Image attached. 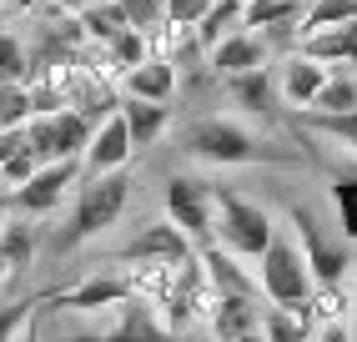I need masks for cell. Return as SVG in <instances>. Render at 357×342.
<instances>
[{"instance_id":"ac0fdd59","label":"cell","mask_w":357,"mask_h":342,"mask_svg":"<svg viewBox=\"0 0 357 342\" xmlns=\"http://www.w3.org/2000/svg\"><path fill=\"white\" fill-rule=\"evenodd\" d=\"M40 241H45V232L36 227V216L10 211L6 227H0V257L10 262V272H26V267L36 262V252H40Z\"/></svg>"},{"instance_id":"836d02e7","label":"cell","mask_w":357,"mask_h":342,"mask_svg":"<svg viewBox=\"0 0 357 342\" xmlns=\"http://www.w3.org/2000/svg\"><path fill=\"white\" fill-rule=\"evenodd\" d=\"M352 312H357V292H352ZM352 337H357V322H352Z\"/></svg>"},{"instance_id":"e575fe53","label":"cell","mask_w":357,"mask_h":342,"mask_svg":"<svg viewBox=\"0 0 357 342\" xmlns=\"http://www.w3.org/2000/svg\"><path fill=\"white\" fill-rule=\"evenodd\" d=\"M0 202H6V197H0Z\"/></svg>"},{"instance_id":"d6a6232c","label":"cell","mask_w":357,"mask_h":342,"mask_svg":"<svg viewBox=\"0 0 357 342\" xmlns=\"http://www.w3.org/2000/svg\"><path fill=\"white\" fill-rule=\"evenodd\" d=\"M0 26H10V10H6V6H0Z\"/></svg>"},{"instance_id":"3957f363","label":"cell","mask_w":357,"mask_h":342,"mask_svg":"<svg viewBox=\"0 0 357 342\" xmlns=\"http://www.w3.org/2000/svg\"><path fill=\"white\" fill-rule=\"evenodd\" d=\"M211 232H217L222 247H231L242 262H257L261 247L272 241L277 222H272V211L242 197V191H231V186H217V211H211Z\"/></svg>"},{"instance_id":"6da1fadb","label":"cell","mask_w":357,"mask_h":342,"mask_svg":"<svg viewBox=\"0 0 357 342\" xmlns=\"http://www.w3.org/2000/svg\"><path fill=\"white\" fill-rule=\"evenodd\" d=\"M176 151L197 166H292L297 156L272 146L267 136H257L247 121L231 116H197L176 131Z\"/></svg>"},{"instance_id":"603a6c76","label":"cell","mask_w":357,"mask_h":342,"mask_svg":"<svg viewBox=\"0 0 357 342\" xmlns=\"http://www.w3.org/2000/svg\"><path fill=\"white\" fill-rule=\"evenodd\" d=\"M357 15V0H312L302 6V20H297V36L302 31H322V26H342V20Z\"/></svg>"},{"instance_id":"d4e9b609","label":"cell","mask_w":357,"mask_h":342,"mask_svg":"<svg viewBox=\"0 0 357 342\" xmlns=\"http://www.w3.org/2000/svg\"><path fill=\"white\" fill-rule=\"evenodd\" d=\"M31 121V86L26 81H0V131Z\"/></svg>"},{"instance_id":"4316f807","label":"cell","mask_w":357,"mask_h":342,"mask_svg":"<svg viewBox=\"0 0 357 342\" xmlns=\"http://www.w3.org/2000/svg\"><path fill=\"white\" fill-rule=\"evenodd\" d=\"M121 10H126V20H131L136 31L151 36L161 20H166V0H121Z\"/></svg>"},{"instance_id":"f546056e","label":"cell","mask_w":357,"mask_h":342,"mask_svg":"<svg viewBox=\"0 0 357 342\" xmlns=\"http://www.w3.org/2000/svg\"><path fill=\"white\" fill-rule=\"evenodd\" d=\"M206 10L211 0H166V20H176V26H197Z\"/></svg>"},{"instance_id":"8992f818","label":"cell","mask_w":357,"mask_h":342,"mask_svg":"<svg viewBox=\"0 0 357 342\" xmlns=\"http://www.w3.org/2000/svg\"><path fill=\"white\" fill-rule=\"evenodd\" d=\"M287 216L297 227V247H302L307 267H312V282H342L347 267H352V247L322 222L312 207H292Z\"/></svg>"},{"instance_id":"83f0119b","label":"cell","mask_w":357,"mask_h":342,"mask_svg":"<svg viewBox=\"0 0 357 342\" xmlns=\"http://www.w3.org/2000/svg\"><path fill=\"white\" fill-rule=\"evenodd\" d=\"M31 312L36 302H0V337H20V332H31Z\"/></svg>"},{"instance_id":"44dd1931","label":"cell","mask_w":357,"mask_h":342,"mask_svg":"<svg viewBox=\"0 0 357 342\" xmlns=\"http://www.w3.org/2000/svg\"><path fill=\"white\" fill-rule=\"evenodd\" d=\"M352 106H357V76H352L347 66H332L327 81L317 86V96L302 111H352Z\"/></svg>"},{"instance_id":"2e32d148","label":"cell","mask_w":357,"mask_h":342,"mask_svg":"<svg viewBox=\"0 0 357 342\" xmlns=\"http://www.w3.org/2000/svg\"><path fill=\"white\" fill-rule=\"evenodd\" d=\"M297 51H307L322 66H357V20H342V26H322V31H302Z\"/></svg>"},{"instance_id":"ba28073f","label":"cell","mask_w":357,"mask_h":342,"mask_svg":"<svg viewBox=\"0 0 357 342\" xmlns=\"http://www.w3.org/2000/svg\"><path fill=\"white\" fill-rule=\"evenodd\" d=\"M131 156H136L131 131H126L121 111H111V116H101L96 126H91V141H86V151H81V177H96V171H116V166H131Z\"/></svg>"},{"instance_id":"277c9868","label":"cell","mask_w":357,"mask_h":342,"mask_svg":"<svg viewBox=\"0 0 357 342\" xmlns=\"http://www.w3.org/2000/svg\"><path fill=\"white\" fill-rule=\"evenodd\" d=\"M257 287L267 302H287V307H302L307 292H312V267H307L302 247L282 227L272 232V241L257 257Z\"/></svg>"},{"instance_id":"1f68e13d","label":"cell","mask_w":357,"mask_h":342,"mask_svg":"<svg viewBox=\"0 0 357 342\" xmlns=\"http://www.w3.org/2000/svg\"><path fill=\"white\" fill-rule=\"evenodd\" d=\"M6 277H10V262H6V257H0V282H6Z\"/></svg>"},{"instance_id":"9a60e30c","label":"cell","mask_w":357,"mask_h":342,"mask_svg":"<svg viewBox=\"0 0 357 342\" xmlns=\"http://www.w3.org/2000/svg\"><path fill=\"white\" fill-rule=\"evenodd\" d=\"M121 297H131V287L121 277V267H116V272H91L86 282H76L70 292H61L56 307L61 312H106V307H116Z\"/></svg>"},{"instance_id":"e0dca14e","label":"cell","mask_w":357,"mask_h":342,"mask_svg":"<svg viewBox=\"0 0 357 342\" xmlns=\"http://www.w3.org/2000/svg\"><path fill=\"white\" fill-rule=\"evenodd\" d=\"M327 70H332V66L312 61L307 51H292L287 61H282V70H277V91H282V101L302 111V106H307V101L317 96V86L327 81Z\"/></svg>"},{"instance_id":"7c38bea8","label":"cell","mask_w":357,"mask_h":342,"mask_svg":"<svg viewBox=\"0 0 357 342\" xmlns=\"http://www.w3.org/2000/svg\"><path fill=\"white\" fill-rule=\"evenodd\" d=\"M267 56H272V40L267 36L252 31V26H236L231 36H222L206 51V66H211V76H236V70L267 66Z\"/></svg>"},{"instance_id":"4dcf8cb0","label":"cell","mask_w":357,"mask_h":342,"mask_svg":"<svg viewBox=\"0 0 357 342\" xmlns=\"http://www.w3.org/2000/svg\"><path fill=\"white\" fill-rule=\"evenodd\" d=\"M0 6H6L10 15H20V10H31V6H40V0H0Z\"/></svg>"},{"instance_id":"f1b7e54d","label":"cell","mask_w":357,"mask_h":342,"mask_svg":"<svg viewBox=\"0 0 357 342\" xmlns=\"http://www.w3.org/2000/svg\"><path fill=\"white\" fill-rule=\"evenodd\" d=\"M337 207H342V232L357 237V177L337 181Z\"/></svg>"},{"instance_id":"5bb4252c","label":"cell","mask_w":357,"mask_h":342,"mask_svg":"<svg viewBox=\"0 0 357 342\" xmlns=\"http://www.w3.org/2000/svg\"><path fill=\"white\" fill-rule=\"evenodd\" d=\"M116 111H121V121H126V131H131V146H136V151H151V146H161L166 131H172V106H166V101L121 96V101H116Z\"/></svg>"},{"instance_id":"7a4b0ae2","label":"cell","mask_w":357,"mask_h":342,"mask_svg":"<svg viewBox=\"0 0 357 342\" xmlns=\"http://www.w3.org/2000/svg\"><path fill=\"white\" fill-rule=\"evenodd\" d=\"M131 191H136V177L126 166L81 177L76 181V202H70V216H66V227L56 232V252H76V247H86V241L106 237L111 227H121V216L131 207Z\"/></svg>"},{"instance_id":"ffe728a7","label":"cell","mask_w":357,"mask_h":342,"mask_svg":"<svg viewBox=\"0 0 357 342\" xmlns=\"http://www.w3.org/2000/svg\"><path fill=\"white\" fill-rule=\"evenodd\" d=\"M242 10H247V0H211V10L192 26L202 51H211V45H217L222 36H231L236 26H242Z\"/></svg>"},{"instance_id":"30bf717a","label":"cell","mask_w":357,"mask_h":342,"mask_svg":"<svg viewBox=\"0 0 357 342\" xmlns=\"http://www.w3.org/2000/svg\"><path fill=\"white\" fill-rule=\"evenodd\" d=\"M222 81V96L236 106V111H247L257 121H272L277 116V101H282V91H277V76L267 66H252V70H236V76H217Z\"/></svg>"},{"instance_id":"5b68a950","label":"cell","mask_w":357,"mask_h":342,"mask_svg":"<svg viewBox=\"0 0 357 342\" xmlns=\"http://www.w3.org/2000/svg\"><path fill=\"white\" fill-rule=\"evenodd\" d=\"M161 202H166V222H176L186 237H192V247L211 241V211H217V181L206 177H192V171H172L161 186Z\"/></svg>"},{"instance_id":"d6986e66","label":"cell","mask_w":357,"mask_h":342,"mask_svg":"<svg viewBox=\"0 0 357 342\" xmlns=\"http://www.w3.org/2000/svg\"><path fill=\"white\" fill-rule=\"evenodd\" d=\"M76 20H81L86 40H101V45H111L116 36L131 26L126 10H121V0H91V6H81V10H76Z\"/></svg>"},{"instance_id":"7402d4cb","label":"cell","mask_w":357,"mask_h":342,"mask_svg":"<svg viewBox=\"0 0 357 342\" xmlns=\"http://www.w3.org/2000/svg\"><path fill=\"white\" fill-rule=\"evenodd\" d=\"M302 126L312 136H327L347 146V151H357V106L352 111H302Z\"/></svg>"},{"instance_id":"4fadbf2b","label":"cell","mask_w":357,"mask_h":342,"mask_svg":"<svg viewBox=\"0 0 357 342\" xmlns=\"http://www.w3.org/2000/svg\"><path fill=\"white\" fill-rule=\"evenodd\" d=\"M176 91H181V70L172 56H146V61H136L131 70H121V96H146V101H166L172 106L176 101Z\"/></svg>"},{"instance_id":"52a82bcc","label":"cell","mask_w":357,"mask_h":342,"mask_svg":"<svg viewBox=\"0 0 357 342\" xmlns=\"http://www.w3.org/2000/svg\"><path fill=\"white\" fill-rule=\"evenodd\" d=\"M81 181V156H61V161H45L36 166L20 186L6 191V207L10 211H26V216H45V211H56L66 197H70V186Z\"/></svg>"},{"instance_id":"cb8c5ba5","label":"cell","mask_w":357,"mask_h":342,"mask_svg":"<svg viewBox=\"0 0 357 342\" xmlns=\"http://www.w3.org/2000/svg\"><path fill=\"white\" fill-rule=\"evenodd\" d=\"M26 70H31V45L10 26H0V81H26Z\"/></svg>"},{"instance_id":"9c48e42d","label":"cell","mask_w":357,"mask_h":342,"mask_svg":"<svg viewBox=\"0 0 357 342\" xmlns=\"http://www.w3.org/2000/svg\"><path fill=\"white\" fill-rule=\"evenodd\" d=\"M197 247H192V237H186L176 222H166V216H161V222H151V216H146V222H141L126 241H121V247H116V262H131V257H166V262H181V257H192Z\"/></svg>"},{"instance_id":"484cf974","label":"cell","mask_w":357,"mask_h":342,"mask_svg":"<svg viewBox=\"0 0 357 342\" xmlns=\"http://www.w3.org/2000/svg\"><path fill=\"white\" fill-rule=\"evenodd\" d=\"M111 56H116V66H121V70H131L136 61H146V56H151V40H146V31L126 26L121 36L111 40ZM116 86H121V81H116Z\"/></svg>"},{"instance_id":"8fae6325","label":"cell","mask_w":357,"mask_h":342,"mask_svg":"<svg viewBox=\"0 0 357 342\" xmlns=\"http://www.w3.org/2000/svg\"><path fill=\"white\" fill-rule=\"evenodd\" d=\"M211 337H261V292H217V302L206 312Z\"/></svg>"}]
</instances>
